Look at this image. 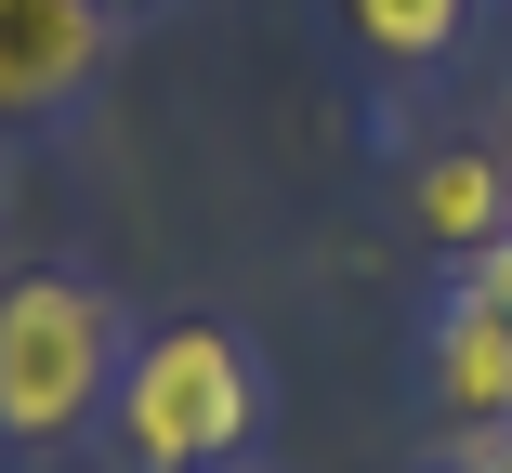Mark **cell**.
<instances>
[{"instance_id":"2","label":"cell","mask_w":512,"mask_h":473,"mask_svg":"<svg viewBox=\"0 0 512 473\" xmlns=\"http://www.w3.org/2000/svg\"><path fill=\"white\" fill-rule=\"evenodd\" d=\"M119 355H132V329L92 276H66V263L0 276V434L14 447H66L119 395Z\"/></svg>"},{"instance_id":"6","label":"cell","mask_w":512,"mask_h":473,"mask_svg":"<svg viewBox=\"0 0 512 473\" xmlns=\"http://www.w3.org/2000/svg\"><path fill=\"white\" fill-rule=\"evenodd\" d=\"M460 27H473V0H342V40L368 66H434V53H460Z\"/></svg>"},{"instance_id":"9","label":"cell","mask_w":512,"mask_h":473,"mask_svg":"<svg viewBox=\"0 0 512 473\" xmlns=\"http://www.w3.org/2000/svg\"><path fill=\"white\" fill-rule=\"evenodd\" d=\"M499 158H512V132H499Z\"/></svg>"},{"instance_id":"7","label":"cell","mask_w":512,"mask_h":473,"mask_svg":"<svg viewBox=\"0 0 512 473\" xmlns=\"http://www.w3.org/2000/svg\"><path fill=\"white\" fill-rule=\"evenodd\" d=\"M447 473H512V421H499V434H460V447H447Z\"/></svg>"},{"instance_id":"1","label":"cell","mask_w":512,"mask_h":473,"mask_svg":"<svg viewBox=\"0 0 512 473\" xmlns=\"http://www.w3.org/2000/svg\"><path fill=\"white\" fill-rule=\"evenodd\" d=\"M263 408H276L263 355H250L237 329H211V316H171L158 342H132V355H119V395H106L132 473H224V460L263 434Z\"/></svg>"},{"instance_id":"3","label":"cell","mask_w":512,"mask_h":473,"mask_svg":"<svg viewBox=\"0 0 512 473\" xmlns=\"http://www.w3.org/2000/svg\"><path fill=\"white\" fill-rule=\"evenodd\" d=\"M106 40H119L106 0H0V132L66 119L106 79Z\"/></svg>"},{"instance_id":"4","label":"cell","mask_w":512,"mask_h":473,"mask_svg":"<svg viewBox=\"0 0 512 473\" xmlns=\"http://www.w3.org/2000/svg\"><path fill=\"white\" fill-rule=\"evenodd\" d=\"M421 382H434L447 434H499V421H512V303L447 290V303H434V342H421Z\"/></svg>"},{"instance_id":"8","label":"cell","mask_w":512,"mask_h":473,"mask_svg":"<svg viewBox=\"0 0 512 473\" xmlns=\"http://www.w3.org/2000/svg\"><path fill=\"white\" fill-rule=\"evenodd\" d=\"M106 14H158V0H106Z\"/></svg>"},{"instance_id":"5","label":"cell","mask_w":512,"mask_h":473,"mask_svg":"<svg viewBox=\"0 0 512 473\" xmlns=\"http://www.w3.org/2000/svg\"><path fill=\"white\" fill-rule=\"evenodd\" d=\"M407 211H421V237H447V250L473 263L486 237H512V158H499V145L421 158V171H407Z\"/></svg>"}]
</instances>
